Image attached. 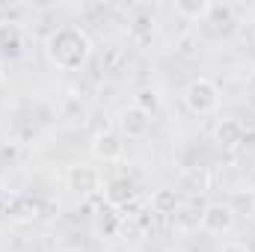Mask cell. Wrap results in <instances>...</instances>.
I'll list each match as a JSON object with an SVG mask.
<instances>
[{"label":"cell","instance_id":"obj_1","mask_svg":"<svg viewBox=\"0 0 255 252\" xmlns=\"http://www.w3.org/2000/svg\"><path fill=\"white\" fill-rule=\"evenodd\" d=\"M45 57L57 71H80L92 57V39L83 27L63 24L45 39Z\"/></svg>","mask_w":255,"mask_h":252},{"label":"cell","instance_id":"obj_2","mask_svg":"<svg viewBox=\"0 0 255 252\" xmlns=\"http://www.w3.org/2000/svg\"><path fill=\"white\" fill-rule=\"evenodd\" d=\"M181 101L193 116H211V113L220 110V101H223L220 83L211 80V77H193L181 89Z\"/></svg>","mask_w":255,"mask_h":252},{"label":"cell","instance_id":"obj_3","mask_svg":"<svg viewBox=\"0 0 255 252\" xmlns=\"http://www.w3.org/2000/svg\"><path fill=\"white\" fill-rule=\"evenodd\" d=\"M65 187L71 190L74 196H95L104 190V178L101 169L92 163H71L65 169Z\"/></svg>","mask_w":255,"mask_h":252},{"label":"cell","instance_id":"obj_4","mask_svg":"<svg viewBox=\"0 0 255 252\" xmlns=\"http://www.w3.org/2000/svg\"><path fill=\"white\" fill-rule=\"evenodd\" d=\"M238 223V214L232 211L229 202H211L199 214V229L205 235H229Z\"/></svg>","mask_w":255,"mask_h":252},{"label":"cell","instance_id":"obj_5","mask_svg":"<svg viewBox=\"0 0 255 252\" xmlns=\"http://www.w3.org/2000/svg\"><path fill=\"white\" fill-rule=\"evenodd\" d=\"M116 130L122 139H145L151 130V116L136 104H128L116 113Z\"/></svg>","mask_w":255,"mask_h":252},{"label":"cell","instance_id":"obj_6","mask_svg":"<svg viewBox=\"0 0 255 252\" xmlns=\"http://www.w3.org/2000/svg\"><path fill=\"white\" fill-rule=\"evenodd\" d=\"M92 157L101 163H119L125 157V139L119 136V130H101L92 136Z\"/></svg>","mask_w":255,"mask_h":252},{"label":"cell","instance_id":"obj_7","mask_svg":"<svg viewBox=\"0 0 255 252\" xmlns=\"http://www.w3.org/2000/svg\"><path fill=\"white\" fill-rule=\"evenodd\" d=\"M104 202H107V208H116V211H122L128 208L136 196H139V190L136 184L128 178V175H119V178H110V181H104Z\"/></svg>","mask_w":255,"mask_h":252},{"label":"cell","instance_id":"obj_8","mask_svg":"<svg viewBox=\"0 0 255 252\" xmlns=\"http://www.w3.org/2000/svg\"><path fill=\"white\" fill-rule=\"evenodd\" d=\"M205 24V30L214 36V39H226V36H232L235 33V27H238V18H235V12H232V6H211V12H208V18L202 21Z\"/></svg>","mask_w":255,"mask_h":252},{"label":"cell","instance_id":"obj_9","mask_svg":"<svg viewBox=\"0 0 255 252\" xmlns=\"http://www.w3.org/2000/svg\"><path fill=\"white\" fill-rule=\"evenodd\" d=\"M154 33H157V18H154V12H151V9H136V12L130 15V21H128V36H130L133 42L145 45V42L154 39Z\"/></svg>","mask_w":255,"mask_h":252},{"label":"cell","instance_id":"obj_10","mask_svg":"<svg viewBox=\"0 0 255 252\" xmlns=\"http://www.w3.org/2000/svg\"><path fill=\"white\" fill-rule=\"evenodd\" d=\"M24 48H27L24 30L12 21H3L0 24V54H6L9 60H18V57H24Z\"/></svg>","mask_w":255,"mask_h":252},{"label":"cell","instance_id":"obj_11","mask_svg":"<svg viewBox=\"0 0 255 252\" xmlns=\"http://www.w3.org/2000/svg\"><path fill=\"white\" fill-rule=\"evenodd\" d=\"M148 208L157 214V217H175L181 211V199H178V190L172 187H157L148 199Z\"/></svg>","mask_w":255,"mask_h":252},{"label":"cell","instance_id":"obj_12","mask_svg":"<svg viewBox=\"0 0 255 252\" xmlns=\"http://www.w3.org/2000/svg\"><path fill=\"white\" fill-rule=\"evenodd\" d=\"M181 187L193 193V196H202L211 190V169L208 166H190L184 175H181Z\"/></svg>","mask_w":255,"mask_h":252},{"label":"cell","instance_id":"obj_13","mask_svg":"<svg viewBox=\"0 0 255 252\" xmlns=\"http://www.w3.org/2000/svg\"><path fill=\"white\" fill-rule=\"evenodd\" d=\"M211 6H214L211 0H175L172 9H175L178 18H184V21H199V24H202V21L208 18Z\"/></svg>","mask_w":255,"mask_h":252},{"label":"cell","instance_id":"obj_14","mask_svg":"<svg viewBox=\"0 0 255 252\" xmlns=\"http://www.w3.org/2000/svg\"><path fill=\"white\" fill-rule=\"evenodd\" d=\"M214 139L220 145H238V142H244V125L238 119H223L214 127Z\"/></svg>","mask_w":255,"mask_h":252},{"label":"cell","instance_id":"obj_15","mask_svg":"<svg viewBox=\"0 0 255 252\" xmlns=\"http://www.w3.org/2000/svg\"><path fill=\"white\" fill-rule=\"evenodd\" d=\"M229 205H232L235 214H253L255 211V193H250V190H247V196L244 193H235L229 199Z\"/></svg>","mask_w":255,"mask_h":252},{"label":"cell","instance_id":"obj_16","mask_svg":"<svg viewBox=\"0 0 255 252\" xmlns=\"http://www.w3.org/2000/svg\"><path fill=\"white\" fill-rule=\"evenodd\" d=\"M139 110H145L148 116H154V110H157V104H160V98H157V92L154 89H142L139 95H136V101H133Z\"/></svg>","mask_w":255,"mask_h":252},{"label":"cell","instance_id":"obj_17","mask_svg":"<svg viewBox=\"0 0 255 252\" xmlns=\"http://www.w3.org/2000/svg\"><path fill=\"white\" fill-rule=\"evenodd\" d=\"M119 223H122V214H119L116 208H104V211H101V217H98V226H101V229H107L110 235L119 229Z\"/></svg>","mask_w":255,"mask_h":252},{"label":"cell","instance_id":"obj_18","mask_svg":"<svg viewBox=\"0 0 255 252\" xmlns=\"http://www.w3.org/2000/svg\"><path fill=\"white\" fill-rule=\"evenodd\" d=\"M39 214V205L33 202V199H27V202H15V208H12V217L15 220H33Z\"/></svg>","mask_w":255,"mask_h":252},{"label":"cell","instance_id":"obj_19","mask_svg":"<svg viewBox=\"0 0 255 252\" xmlns=\"http://www.w3.org/2000/svg\"><path fill=\"white\" fill-rule=\"evenodd\" d=\"M220 252H253V250H250V244H244V241H229V244H223Z\"/></svg>","mask_w":255,"mask_h":252},{"label":"cell","instance_id":"obj_20","mask_svg":"<svg viewBox=\"0 0 255 252\" xmlns=\"http://www.w3.org/2000/svg\"><path fill=\"white\" fill-rule=\"evenodd\" d=\"M3 86H6V68L0 65V89H3Z\"/></svg>","mask_w":255,"mask_h":252}]
</instances>
